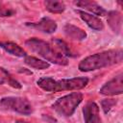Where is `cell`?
<instances>
[{
	"label": "cell",
	"mask_w": 123,
	"mask_h": 123,
	"mask_svg": "<svg viewBox=\"0 0 123 123\" xmlns=\"http://www.w3.org/2000/svg\"><path fill=\"white\" fill-rule=\"evenodd\" d=\"M83 101V94L80 92H72L59 98L53 105L52 108L59 114L63 116H71L76 108Z\"/></svg>",
	"instance_id": "cell-4"
},
{
	"label": "cell",
	"mask_w": 123,
	"mask_h": 123,
	"mask_svg": "<svg viewBox=\"0 0 123 123\" xmlns=\"http://www.w3.org/2000/svg\"><path fill=\"white\" fill-rule=\"evenodd\" d=\"M14 14H15V11L12 8L8 7L3 3H0V16L1 17L12 16Z\"/></svg>",
	"instance_id": "cell-18"
},
{
	"label": "cell",
	"mask_w": 123,
	"mask_h": 123,
	"mask_svg": "<svg viewBox=\"0 0 123 123\" xmlns=\"http://www.w3.org/2000/svg\"><path fill=\"white\" fill-rule=\"evenodd\" d=\"M15 123H30V122L25 121V120H21V119H19V120H16V121H15Z\"/></svg>",
	"instance_id": "cell-20"
},
{
	"label": "cell",
	"mask_w": 123,
	"mask_h": 123,
	"mask_svg": "<svg viewBox=\"0 0 123 123\" xmlns=\"http://www.w3.org/2000/svg\"><path fill=\"white\" fill-rule=\"evenodd\" d=\"M115 104H116V101L114 99H104L101 102V106L105 113H108L111 111V109L113 106H115Z\"/></svg>",
	"instance_id": "cell-19"
},
{
	"label": "cell",
	"mask_w": 123,
	"mask_h": 123,
	"mask_svg": "<svg viewBox=\"0 0 123 123\" xmlns=\"http://www.w3.org/2000/svg\"><path fill=\"white\" fill-rule=\"evenodd\" d=\"M75 5L80 7V8H83L86 11H88V12H90L96 14V15L104 16V15L107 14V11L94 1H86V0L76 1Z\"/></svg>",
	"instance_id": "cell-10"
},
{
	"label": "cell",
	"mask_w": 123,
	"mask_h": 123,
	"mask_svg": "<svg viewBox=\"0 0 123 123\" xmlns=\"http://www.w3.org/2000/svg\"><path fill=\"white\" fill-rule=\"evenodd\" d=\"M123 92V81H122V74H118L111 81L106 83L100 89V93L103 95H119Z\"/></svg>",
	"instance_id": "cell-6"
},
{
	"label": "cell",
	"mask_w": 123,
	"mask_h": 123,
	"mask_svg": "<svg viewBox=\"0 0 123 123\" xmlns=\"http://www.w3.org/2000/svg\"><path fill=\"white\" fill-rule=\"evenodd\" d=\"M77 12L80 14V17L87 24V26H89L91 29L95 30V31H102L104 29V23L102 22V20L97 17L96 15H93L91 13L86 12L84 11H80L78 10Z\"/></svg>",
	"instance_id": "cell-9"
},
{
	"label": "cell",
	"mask_w": 123,
	"mask_h": 123,
	"mask_svg": "<svg viewBox=\"0 0 123 123\" xmlns=\"http://www.w3.org/2000/svg\"><path fill=\"white\" fill-rule=\"evenodd\" d=\"M37 86L49 92H59L65 90H79L84 88L88 84L86 77H77L71 79L55 80L51 77H42L37 80Z\"/></svg>",
	"instance_id": "cell-2"
},
{
	"label": "cell",
	"mask_w": 123,
	"mask_h": 123,
	"mask_svg": "<svg viewBox=\"0 0 123 123\" xmlns=\"http://www.w3.org/2000/svg\"><path fill=\"white\" fill-rule=\"evenodd\" d=\"M6 83H8L11 86L15 87V88L21 87V85L16 80H14L6 69L0 67V86L3 84H6Z\"/></svg>",
	"instance_id": "cell-16"
},
{
	"label": "cell",
	"mask_w": 123,
	"mask_h": 123,
	"mask_svg": "<svg viewBox=\"0 0 123 123\" xmlns=\"http://www.w3.org/2000/svg\"><path fill=\"white\" fill-rule=\"evenodd\" d=\"M26 25L31 28H34L36 30H38L42 33H46V34H52L57 30L56 21L49 17H42L37 22L26 23Z\"/></svg>",
	"instance_id": "cell-8"
},
{
	"label": "cell",
	"mask_w": 123,
	"mask_h": 123,
	"mask_svg": "<svg viewBox=\"0 0 123 123\" xmlns=\"http://www.w3.org/2000/svg\"><path fill=\"white\" fill-rule=\"evenodd\" d=\"M0 47L2 49H4L6 52H8L9 54L16 56V57H26L27 56L26 51L22 47H20L18 44L12 42V41L0 42Z\"/></svg>",
	"instance_id": "cell-13"
},
{
	"label": "cell",
	"mask_w": 123,
	"mask_h": 123,
	"mask_svg": "<svg viewBox=\"0 0 123 123\" xmlns=\"http://www.w3.org/2000/svg\"><path fill=\"white\" fill-rule=\"evenodd\" d=\"M108 23L114 33L119 34L121 31V27H122L121 13L117 11H111L108 12Z\"/></svg>",
	"instance_id": "cell-12"
},
{
	"label": "cell",
	"mask_w": 123,
	"mask_h": 123,
	"mask_svg": "<svg viewBox=\"0 0 123 123\" xmlns=\"http://www.w3.org/2000/svg\"><path fill=\"white\" fill-rule=\"evenodd\" d=\"M24 62L30 67L35 68V69H38V70L46 69V68H48L50 66V64H49L48 62L39 60V59L35 58V57H32V56H26L25 59H24Z\"/></svg>",
	"instance_id": "cell-14"
},
{
	"label": "cell",
	"mask_w": 123,
	"mask_h": 123,
	"mask_svg": "<svg viewBox=\"0 0 123 123\" xmlns=\"http://www.w3.org/2000/svg\"><path fill=\"white\" fill-rule=\"evenodd\" d=\"M85 123H102L100 110L95 102H88L83 109Z\"/></svg>",
	"instance_id": "cell-7"
},
{
	"label": "cell",
	"mask_w": 123,
	"mask_h": 123,
	"mask_svg": "<svg viewBox=\"0 0 123 123\" xmlns=\"http://www.w3.org/2000/svg\"><path fill=\"white\" fill-rule=\"evenodd\" d=\"M63 31L66 37L74 40H83L86 37V33L83 29L72 24H66L63 27Z\"/></svg>",
	"instance_id": "cell-11"
},
{
	"label": "cell",
	"mask_w": 123,
	"mask_h": 123,
	"mask_svg": "<svg viewBox=\"0 0 123 123\" xmlns=\"http://www.w3.org/2000/svg\"><path fill=\"white\" fill-rule=\"evenodd\" d=\"M25 45L28 46L33 52L37 53L38 56L42 57L46 61L59 64V65H67L68 59L61 54L53 45H50L48 42L32 37L25 41Z\"/></svg>",
	"instance_id": "cell-3"
},
{
	"label": "cell",
	"mask_w": 123,
	"mask_h": 123,
	"mask_svg": "<svg viewBox=\"0 0 123 123\" xmlns=\"http://www.w3.org/2000/svg\"><path fill=\"white\" fill-rule=\"evenodd\" d=\"M52 43H53V46H55V48L61 53L62 54L64 57H74L72 51L70 50L69 46L62 39L60 38H55L52 40Z\"/></svg>",
	"instance_id": "cell-17"
},
{
	"label": "cell",
	"mask_w": 123,
	"mask_h": 123,
	"mask_svg": "<svg viewBox=\"0 0 123 123\" xmlns=\"http://www.w3.org/2000/svg\"><path fill=\"white\" fill-rule=\"evenodd\" d=\"M0 108L6 111H12L26 115L33 112V107L31 103L23 97H4L0 100Z\"/></svg>",
	"instance_id": "cell-5"
},
{
	"label": "cell",
	"mask_w": 123,
	"mask_h": 123,
	"mask_svg": "<svg viewBox=\"0 0 123 123\" xmlns=\"http://www.w3.org/2000/svg\"><path fill=\"white\" fill-rule=\"evenodd\" d=\"M46 10L52 13H62L65 10V4L62 1H53L47 0L44 2Z\"/></svg>",
	"instance_id": "cell-15"
},
{
	"label": "cell",
	"mask_w": 123,
	"mask_h": 123,
	"mask_svg": "<svg viewBox=\"0 0 123 123\" xmlns=\"http://www.w3.org/2000/svg\"><path fill=\"white\" fill-rule=\"evenodd\" d=\"M122 59H123V52L121 49L108 50L85 58L84 60L81 61L78 67L83 72L93 71L119 63L122 62Z\"/></svg>",
	"instance_id": "cell-1"
}]
</instances>
